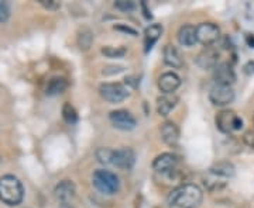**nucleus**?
<instances>
[{
	"label": "nucleus",
	"instance_id": "1",
	"mask_svg": "<svg viewBox=\"0 0 254 208\" xmlns=\"http://www.w3.org/2000/svg\"><path fill=\"white\" fill-rule=\"evenodd\" d=\"M203 200V191L198 184L187 183L177 187L168 196L171 208H198Z\"/></svg>",
	"mask_w": 254,
	"mask_h": 208
},
{
	"label": "nucleus",
	"instance_id": "2",
	"mask_svg": "<svg viewBox=\"0 0 254 208\" xmlns=\"http://www.w3.org/2000/svg\"><path fill=\"white\" fill-rule=\"evenodd\" d=\"M24 199V187L21 181L13 174H4L0 177V201L6 206L16 207Z\"/></svg>",
	"mask_w": 254,
	"mask_h": 208
},
{
	"label": "nucleus",
	"instance_id": "3",
	"mask_svg": "<svg viewBox=\"0 0 254 208\" xmlns=\"http://www.w3.org/2000/svg\"><path fill=\"white\" fill-rule=\"evenodd\" d=\"M92 183H93L95 189L103 194H115L120 189V181H119L118 176L106 169H99L93 173Z\"/></svg>",
	"mask_w": 254,
	"mask_h": 208
},
{
	"label": "nucleus",
	"instance_id": "4",
	"mask_svg": "<svg viewBox=\"0 0 254 208\" xmlns=\"http://www.w3.org/2000/svg\"><path fill=\"white\" fill-rule=\"evenodd\" d=\"M215 124L220 132L230 134L232 131H237L243 127V120L233 110H222L215 118Z\"/></svg>",
	"mask_w": 254,
	"mask_h": 208
},
{
	"label": "nucleus",
	"instance_id": "5",
	"mask_svg": "<svg viewBox=\"0 0 254 208\" xmlns=\"http://www.w3.org/2000/svg\"><path fill=\"white\" fill-rule=\"evenodd\" d=\"M99 93L102 99L106 100L110 104L122 103L128 97V89L123 83H103L100 84Z\"/></svg>",
	"mask_w": 254,
	"mask_h": 208
},
{
	"label": "nucleus",
	"instance_id": "6",
	"mask_svg": "<svg viewBox=\"0 0 254 208\" xmlns=\"http://www.w3.org/2000/svg\"><path fill=\"white\" fill-rule=\"evenodd\" d=\"M235 90L232 86H223V84H213L209 91V100L213 106L218 107H226L235 101Z\"/></svg>",
	"mask_w": 254,
	"mask_h": 208
},
{
	"label": "nucleus",
	"instance_id": "7",
	"mask_svg": "<svg viewBox=\"0 0 254 208\" xmlns=\"http://www.w3.org/2000/svg\"><path fill=\"white\" fill-rule=\"evenodd\" d=\"M220 38V28L215 23H200L196 26V41L202 45L212 46Z\"/></svg>",
	"mask_w": 254,
	"mask_h": 208
},
{
	"label": "nucleus",
	"instance_id": "8",
	"mask_svg": "<svg viewBox=\"0 0 254 208\" xmlns=\"http://www.w3.org/2000/svg\"><path fill=\"white\" fill-rule=\"evenodd\" d=\"M110 123L113 127L120 131H131L137 125L136 118L133 117L127 110H115L109 114Z\"/></svg>",
	"mask_w": 254,
	"mask_h": 208
},
{
	"label": "nucleus",
	"instance_id": "9",
	"mask_svg": "<svg viewBox=\"0 0 254 208\" xmlns=\"http://www.w3.org/2000/svg\"><path fill=\"white\" fill-rule=\"evenodd\" d=\"M136 163V154L131 148H120L113 152V166L122 170H131Z\"/></svg>",
	"mask_w": 254,
	"mask_h": 208
},
{
	"label": "nucleus",
	"instance_id": "10",
	"mask_svg": "<svg viewBox=\"0 0 254 208\" xmlns=\"http://www.w3.org/2000/svg\"><path fill=\"white\" fill-rule=\"evenodd\" d=\"M178 156L171 152H164V154L158 155L153 162V169L155 172L165 174V173L175 172V167L178 165Z\"/></svg>",
	"mask_w": 254,
	"mask_h": 208
},
{
	"label": "nucleus",
	"instance_id": "11",
	"mask_svg": "<svg viewBox=\"0 0 254 208\" xmlns=\"http://www.w3.org/2000/svg\"><path fill=\"white\" fill-rule=\"evenodd\" d=\"M213 79L216 82V84H223V86H232L236 83V72L233 69V66L227 62L219 64L213 69Z\"/></svg>",
	"mask_w": 254,
	"mask_h": 208
},
{
	"label": "nucleus",
	"instance_id": "12",
	"mask_svg": "<svg viewBox=\"0 0 254 208\" xmlns=\"http://www.w3.org/2000/svg\"><path fill=\"white\" fill-rule=\"evenodd\" d=\"M195 64L199 66L200 69L208 71V69H215L219 65V52L218 49L206 46L200 51L195 58Z\"/></svg>",
	"mask_w": 254,
	"mask_h": 208
},
{
	"label": "nucleus",
	"instance_id": "13",
	"mask_svg": "<svg viewBox=\"0 0 254 208\" xmlns=\"http://www.w3.org/2000/svg\"><path fill=\"white\" fill-rule=\"evenodd\" d=\"M75 193H76V187L72 180L60 181L54 189L55 199L61 204H69V201L75 197Z\"/></svg>",
	"mask_w": 254,
	"mask_h": 208
},
{
	"label": "nucleus",
	"instance_id": "14",
	"mask_svg": "<svg viewBox=\"0 0 254 208\" xmlns=\"http://www.w3.org/2000/svg\"><path fill=\"white\" fill-rule=\"evenodd\" d=\"M181 86V79L177 73L165 72L158 78V89L164 94H173Z\"/></svg>",
	"mask_w": 254,
	"mask_h": 208
},
{
	"label": "nucleus",
	"instance_id": "15",
	"mask_svg": "<svg viewBox=\"0 0 254 208\" xmlns=\"http://www.w3.org/2000/svg\"><path fill=\"white\" fill-rule=\"evenodd\" d=\"M163 58L164 64L173 68V69H181L184 66V56H182L181 51L175 45L168 44V45L164 46Z\"/></svg>",
	"mask_w": 254,
	"mask_h": 208
},
{
	"label": "nucleus",
	"instance_id": "16",
	"mask_svg": "<svg viewBox=\"0 0 254 208\" xmlns=\"http://www.w3.org/2000/svg\"><path fill=\"white\" fill-rule=\"evenodd\" d=\"M160 132H161V138L167 145L174 146V145L178 144L180 141V128L178 125L173 123V121H165L161 128H160Z\"/></svg>",
	"mask_w": 254,
	"mask_h": 208
},
{
	"label": "nucleus",
	"instance_id": "17",
	"mask_svg": "<svg viewBox=\"0 0 254 208\" xmlns=\"http://www.w3.org/2000/svg\"><path fill=\"white\" fill-rule=\"evenodd\" d=\"M209 173L218 176L220 179L227 180V179H230V177L235 176L236 169H235V166H233V163L232 162H229V161H220V162L213 163V165L210 166Z\"/></svg>",
	"mask_w": 254,
	"mask_h": 208
},
{
	"label": "nucleus",
	"instance_id": "18",
	"mask_svg": "<svg viewBox=\"0 0 254 208\" xmlns=\"http://www.w3.org/2000/svg\"><path fill=\"white\" fill-rule=\"evenodd\" d=\"M163 34V26L161 24H151L145 28L144 31V51L145 54H148L154 44L160 40V37Z\"/></svg>",
	"mask_w": 254,
	"mask_h": 208
},
{
	"label": "nucleus",
	"instance_id": "19",
	"mask_svg": "<svg viewBox=\"0 0 254 208\" xmlns=\"http://www.w3.org/2000/svg\"><path fill=\"white\" fill-rule=\"evenodd\" d=\"M178 104V97L174 94H164L157 100V113L161 117H167Z\"/></svg>",
	"mask_w": 254,
	"mask_h": 208
},
{
	"label": "nucleus",
	"instance_id": "20",
	"mask_svg": "<svg viewBox=\"0 0 254 208\" xmlns=\"http://www.w3.org/2000/svg\"><path fill=\"white\" fill-rule=\"evenodd\" d=\"M178 41L182 46H193L196 41V27L185 24L178 30Z\"/></svg>",
	"mask_w": 254,
	"mask_h": 208
},
{
	"label": "nucleus",
	"instance_id": "21",
	"mask_svg": "<svg viewBox=\"0 0 254 208\" xmlns=\"http://www.w3.org/2000/svg\"><path fill=\"white\" fill-rule=\"evenodd\" d=\"M66 87H68L66 79H64V78H53V79H50V82L47 83V96H58V94L64 93Z\"/></svg>",
	"mask_w": 254,
	"mask_h": 208
},
{
	"label": "nucleus",
	"instance_id": "22",
	"mask_svg": "<svg viewBox=\"0 0 254 208\" xmlns=\"http://www.w3.org/2000/svg\"><path fill=\"white\" fill-rule=\"evenodd\" d=\"M76 42H78V46L81 51H88L93 44V33L91 28H81L78 33V37H76Z\"/></svg>",
	"mask_w": 254,
	"mask_h": 208
},
{
	"label": "nucleus",
	"instance_id": "23",
	"mask_svg": "<svg viewBox=\"0 0 254 208\" xmlns=\"http://www.w3.org/2000/svg\"><path fill=\"white\" fill-rule=\"evenodd\" d=\"M63 118L68 125H75L78 123V111L75 110L71 103H65L63 106Z\"/></svg>",
	"mask_w": 254,
	"mask_h": 208
},
{
	"label": "nucleus",
	"instance_id": "24",
	"mask_svg": "<svg viewBox=\"0 0 254 208\" xmlns=\"http://www.w3.org/2000/svg\"><path fill=\"white\" fill-rule=\"evenodd\" d=\"M113 149H109V148H99V149H96V152H95V156H96V159H98V162L100 165H105V166H108V165H112L113 163Z\"/></svg>",
	"mask_w": 254,
	"mask_h": 208
},
{
	"label": "nucleus",
	"instance_id": "25",
	"mask_svg": "<svg viewBox=\"0 0 254 208\" xmlns=\"http://www.w3.org/2000/svg\"><path fill=\"white\" fill-rule=\"evenodd\" d=\"M227 184V181L225 179H220L218 176L208 173V177L205 179V186L208 187V190H219V189H223Z\"/></svg>",
	"mask_w": 254,
	"mask_h": 208
},
{
	"label": "nucleus",
	"instance_id": "26",
	"mask_svg": "<svg viewBox=\"0 0 254 208\" xmlns=\"http://www.w3.org/2000/svg\"><path fill=\"white\" fill-rule=\"evenodd\" d=\"M100 52L106 58H123L127 54L126 46H103Z\"/></svg>",
	"mask_w": 254,
	"mask_h": 208
},
{
	"label": "nucleus",
	"instance_id": "27",
	"mask_svg": "<svg viewBox=\"0 0 254 208\" xmlns=\"http://www.w3.org/2000/svg\"><path fill=\"white\" fill-rule=\"evenodd\" d=\"M115 7L120 11H125V13H130L133 10H136V3L131 1V0H116L115 1Z\"/></svg>",
	"mask_w": 254,
	"mask_h": 208
},
{
	"label": "nucleus",
	"instance_id": "28",
	"mask_svg": "<svg viewBox=\"0 0 254 208\" xmlns=\"http://www.w3.org/2000/svg\"><path fill=\"white\" fill-rule=\"evenodd\" d=\"M10 18V7L6 1L0 0V23H6Z\"/></svg>",
	"mask_w": 254,
	"mask_h": 208
},
{
	"label": "nucleus",
	"instance_id": "29",
	"mask_svg": "<svg viewBox=\"0 0 254 208\" xmlns=\"http://www.w3.org/2000/svg\"><path fill=\"white\" fill-rule=\"evenodd\" d=\"M113 28H115L116 31H122V33H125V34H128V36H133V37L138 36L137 30H134L133 27H130V26H127V24H123V23H120V24H116V26H115Z\"/></svg>",
	"mask_w": 254,
	"mask_h": 208
},
{
	"label": "nucleus",
	"instance_id": "30",
	"mask_svg": "<svg viewBox=\"0 0 254 208\" xmlns=\"http://www.w3.org/2000/svg\"><path fill=\"white\" fill-rule=\"evenodd\" d=\"M125 71V66H120V65H110V66H106L103 69V75H118V73H122Z\"/></svg>",
	"mask_w": 254,
	"mask_h": 208
},
{
	"label": "nucleus",
	"instance_id": "31",
	"mask_svg": "<svg viewBox=\"0 0 254 208\" xmlns=\"http://www.w3.org/2000/svg\"><path fill=\"white\" fill-rule=\"evenodd\" d=\"M40 4L48 10H57L60 9V6H61V4H60L58 1H55V0H40Z\"/></svg>",
	"mask_w": 254,
	"mask_h": 208
},
{
	"label": "nucleus",
	"instance_id": "32",
	"mask_svg": "<svg viewBox=\"0 0 254 208\" xmlns=\"http://www.w3.org/2000/svg\"><path fill=\"white\" fill-rule=\"evenodd\" d=\"M243 141L247 146L254 148V131H247L245 135H243Z\"/></svg>",
	"mask_w": 254,
	"mask_h": 208
},
{
	"label": "nucleus",
	"instance_id": "33",
	"mask_svg": "<svg viewBox=\"0 0 254 208\" xmlns=\"http://www.w3.org/2000/svg\"><path fill=\"white\" fill-rule=\"evenodd\" d=\"M243 72L246 73V75H254V61H249L247 64L243 66Z\"/></svg>",
	"mask_w": 254,
	"mask_h": 208
},
{
	"label": "nucleus",
	"instance_id": "34",
	"mask_svg": "<svg viewBox=\"0 0 254 208\" xmlns=\"http://www.w3.org/2000/svg\"><path fill=\"white\" fill-rule=\"evenodd\" d=\"M125 81H126V84H130V86L134 87V89L138 86V79H137L136 76H127Z\"/></svg>",
	"mask_w": 254,
	"mask_h": 208
},
{
	"label": "nucleus",
	"instance_id": "35",
	"mask_svg": "<svg viewBox=\"0 0 254 208\" xmlns=\"http://www.w3.org/2000/svg\"><path fill=\"white\" fill-rule=\"evenodd\" d=\"M140 6H141V9H143V11H144V13H143V14H144V17L147 18V20H151V18H153V14H151V11H150V10L147 9V3H145V1H141V3H140Z\"/></svg>",
	"mask_w": 254,
	"mask_h": 208
},
{
	"label": "nucleus",
	"instance_id": "36",
	"mask_svg": "<svg viewBox=\"0 0 254 208\" xmlns=\"http://www.w3.org/2000/svg\"><path fill=\"white\" fill-rule=\"evenodd\" d=\"M246 40H247V44L250 48H254V36L253 34H247L246 36Z\"/></svg>",
	"mask_w": 254,
	"mask_h": 208
},
{
	"label": "nucleus",
	"instance_id": "37",
	"mask_svg": "<svg viewBox=\"0 0 254 208\" xmlns=\"http://www.w3.org/2000/svg\"><path fill=\"white\" fill-rule=\"evenodd\" d=\"M60 208H75V207H72L71 204H61V207Z\"/></svg>",
	"mask_w": 254,
	"mask_h": 208
},
{
	"label": "nucleus",
	"instance_id": "38",
	"mask_svg": "<svg viewBox=\"0 0 254 208\" xmlns=\"http://www.w3.org/2000/svg\"><path fill=\"white\" fill-rule=\"evenodd\" d=\"M0 165H1V159H0Z\"/></svg>",
	"mask_w": 254,
	"mask_h": 208
}]
</instances>
